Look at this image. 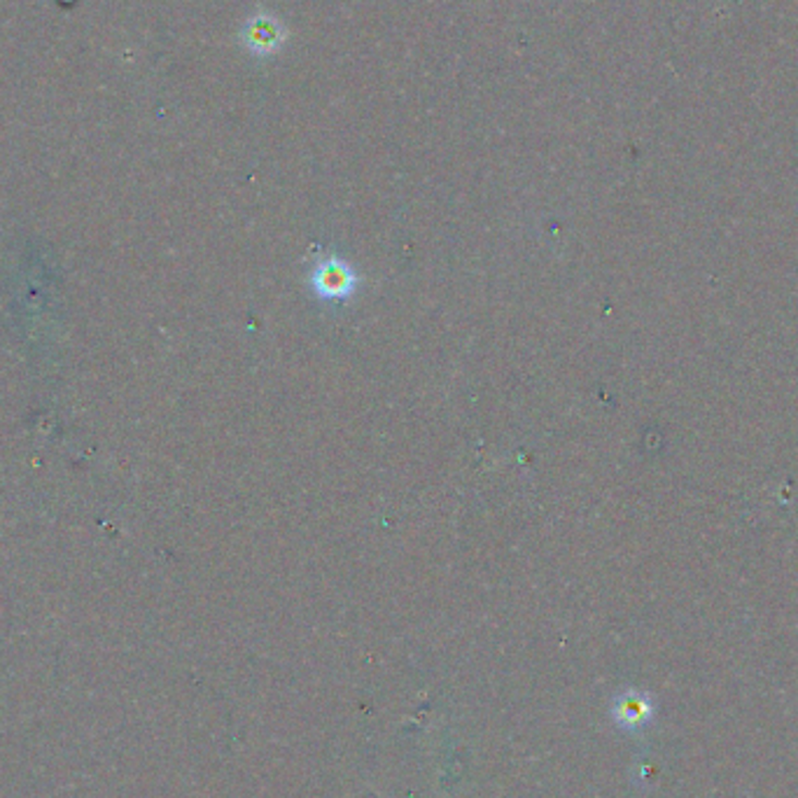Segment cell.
Here are the masks:
<instances>
[{
    "mask_svg": "<svg viewBox=\"0 0 798 798\" xmlns=\"http://www.w3.org/2000/svg\"><path fill=\"white\" fill-rule=\"evenodd\" d=\"M355 274L346 262L331 257L313 274V286L323 299H341L355 290Z\"/></svg>",
    "mask_w": 798,
    "mask_h": 798,
    "instance_id": "obj_2",
    "label": "cell"
},
{
    "mask_svg": "<svg viewBox=\"0 0 798 798\" xmlns=\"http://www.w3.org/2000/svg\"><path fill=\"white\" fill-rule=\"evenodd\" d=\"M654 714H656L654 698L640 689H624L614 696L609 703L612 722L617 724V728H621L624 734L630 736L642 734V730L652 724Z\"/></svg>",
    "mask_w": 798,
    "mask_h": 798,
    "instance_id": "obj_1",
    "label": "cell"
}]
</instances>
